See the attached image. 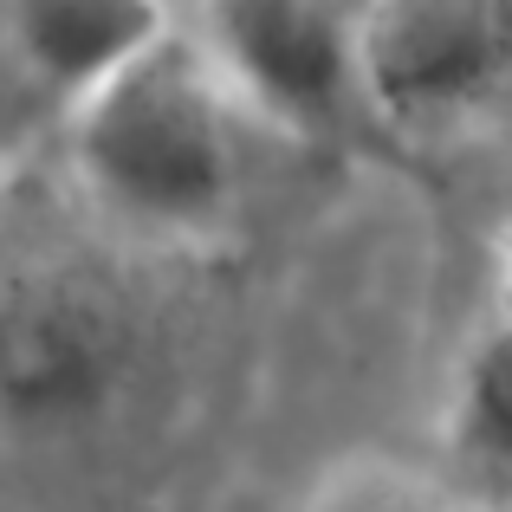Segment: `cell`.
<instances>
[{"label":"cell","mask_w":512,"mask_h":512,"mask_svg":"<svg viewBox=\"0 0 512 512\" xmlns=\"http://www.w3.org/2000/svg\"><path fill=\"white\" fill-rule=\"evenodd\" d=\"M234 85L188 33L72 104V163L91 201L143 234H201L234 201Z\"/></svg>","instance_id":"obj_1"},{"label":"cell","mask_w":512,"mask_h":512,"mask_svg":"<svg viewBox=\"0 0 512 512\" xmlns=\"http://www.w3.org/2000/svg\"><path fill=\"white\" fill-rule=\"evenodd\" d=\"M221 78L292 130H331L363 98V0H195Z\"/></svg>","instance_id":"obj_2"},{"label":"cell","mask_w":512,"mask_h":512,"mask_svg":"<svg viewBox=\"0 0 512 512\" xmlns=\"http://www.w3.org/2000/svg\"><path fill=\"white\" fill-rule=\"evenodd\" d=\"M363 98L396 124L480 111L512 78V0H363Z\"/></svg>","instance_id":"obj_3"},{"label":"cell","mask_w":512,"mask_h":512,"mask_svg":"<svg viewBox=\"0 0 512 512\" xmlns=\"http://www.w3.org/2000/svg\"><path fill=\"white\" fill-rule=\"evenodd\" d=\"M175 0H13V46L26 72L65 104H85L111 72L175 33Z\"/></svg>","instance_id":"obj_4"},{"label":"cell","mask_w":512,"mask_h":512,"mask_svg":"<svg viewBox=\"0 0 512 512\" xmlns=\"http://www.w3.org/2000/svg\"><path fill=\"white\" fill-rule=\"evenodd\" d=\"M117 357V312L85 286H46L13 312V402L78 409Z\"/></svg>","instance_id":"obj_5"},{"label":"cell","mask_w":512,"mask_h":512,"mask_svg":"<svg viewBox=\"0 0 512 512\" xmlns=\"http://www.w3.org/2000/svg\"><path fill=\"white\" fill-rule=\"evenodd\" d=\"M454 454L474 467L487 487L512 493V299L487 318L461 363V396H454Z\"/></svg>","instance_id":"obj_6"},{"label":"cell","mask_w":512,"mask_h":512,"mask_svg":"<svg viewBox=\"0 0 512 512\" xmlns=\"http://www.w3.org/2000/svg\"><path fill=\"white\" fill-rule=\"evenodd\" d=\"M318 512H448V500L402 467H357L318 500Z\"/></svg>","instance_id":"obj_7"}]
</instances>
